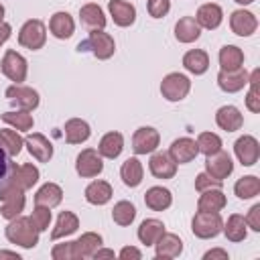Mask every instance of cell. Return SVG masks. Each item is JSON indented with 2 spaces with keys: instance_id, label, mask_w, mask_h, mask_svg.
I'll use <instances>...</instances> for the list:
<instances>
[{
  "instance_id": "1",
  "label": "cell",
  "mask_w": 260,
  "mask_h": 260,
  "mask_svg": "<svg viewBox=\"0 0 260 260\" xmlns=\"http://www.w3.org/2000/svg\"><path fill=\"white\" fill-rule=\"evenodd\" d=\"M6 240L20 248H35L39 244V230L32 225L30 217H14L6 225Z\"/></svg>"
},
{
  "instance_id": "2",
  "label": "cell",
  "mask_w": 260,
  "mask_h": 260,
  "mask_svg": "<svg viewBox=\"0 0 260 260\" xmlns=\"http://www.w3.org/2000/svg\"><path fill=\"white\" fill-rule=\"evenodd\" d=\"M0 201H2V207H0V215L4 219H14L22 213L24 209V203H26V197H24V189H20L18 185H14L12 181L0 191Z\"/></svg>"
},
{
  "instance_id": "3",
  "label": "cell",
  "mask_w": 260,
  "mask_h": 260,
  "mask_svg": "<svg viewBox=\"0 0 260 260\" xmlns=\"http://www.w3.org/2000/svg\"><path fill=\"white\" fill-rule=\"evenodd\" d=\"M77 51H91L95 59L100 61H106L114 55L116 51V43H114V37L104 32V30H91L87 41L79 43L77 45Z\"/></svg>"
},
{
  "instance_id": "4",
  "label": "cell",
  "mask_w": 260,
  "mask_h": 260,
  "mask_svg": "<svg viewBox=\"0 0 260 260\" xmlns=\"http://www.w3.org/2000/svg\"><path fill=\"white\" fill-rule=\"evenodd\" d=\"M221 228H223V219H221L219 211H197L191 221L193 234L201 240L215 238L221 232Z\"/></svg>"
},
{
  "instance_id": "5",
  "label": "cell",
  "mask_w": 260,
  "mask_h": 260,
  "mask_svg": "<svg viewBox=\"0 0 260 260\" xmlns=\"http://www.w3.org/2000/svg\"><path fill=\"white\" fill-rule=\"evenodd\" d=\"M18 43H20V47L30 49V51L43 49V45L47 43V26H45V22L39 20V18L26 20L18 30Z\"/></svg>"
},
{
  "instance_id": "6",
  "label": "cell",
  "mask_w": 260,
  "mask_h": 260,
  "mask_svg": "<svg viewBox=\"0 0 260 260\" xmlns=\"http://www.w3.org/2000/svg\"><path fill=\"white\" fill-rule=\"evenodd\" d=\"M189 91H191V81L185 73L175 71V73L165 75L160 81V93L169 102H181L187 98Z\"/></svg>"
},
{
  "instance_id": "7",
  "label": "cell",
  "mask_w": 260,
  "mask_h": 260,
  "mask_svg": "<svg viewBox=\"0 0 260 260\" xmlns=\"http://www.w3.org/2000/svg\"><path fill=\"white\" fill-rule=\"evenodd\" d=\"M0 69H2V73H4L10 81L22 83V81L26 79V73H28V63H26V59H24L20 53H16L14 49H8V51L4 53V57H2Z\"/></svg>"
},
{
  "instance_id": "8",
  "label": "cell",
  "mask_w": 260,
  "mask_h": 260,
  "mask_svg": "<svg viewBox=\"0 0 260 260\" xmlns=\"http://www.w3.org/2000/svg\"><path fill=\"white\" fill-rule=\"evenodd\" d=\"M75 171L79 177L83 179H91V177H98L102 171H104V160H102V154L95 150V148H83L77 158H75Z\"/></svg>"
},
{
  "instance_id": "9",
  "label": "cell",
  "mask_w": 260,
  "mask_h": 260,
  "mask_svg": "<svg viewBox=\"0 0 260 260\" xmlns=\"http://www.w3.org/2000/svg\"><path fill=\"white\" fill-rule=\"evenodd\" d=\"M6 98L12 106H16L18 110H26V112H32L37 106H39V93L32 89V87H26L22 83H14L6 89Z\"/></svg>"
},
{
  "instance_id": "10",
  "label": "cell",
  "mask_w": 260,
  "mask_h": 260,
  "mask_svg": "<svg viewBox=\"0 0 260 260\" xmlns=\"http://www.w3.org/2000/svg\"><path fill=\"white\" fill-rule=\"evenodd\" d=\"M158 142H160V134L152 126H140L132 134V150L136 154H150V152H154L158 148Z\"/></svg>"
},
{
  "instance_id": "11",
  "label": "cell",
  "mask_w": 260,
  "mask_h": 260,
  "mask_svg": "<svg viewBox=\"0 0 260 260\" xmlns=\"http://www.w3.org/2000/svg\"><path fill=\"white\" fill-rule=\"evenodd\" d=\"M234 171V162H232V156L223 150H217L213 154H207L205 158V173L211 175L213 179L217 181H223L232 175Z\"/></svg>"
},
{
  "instance_id": "12",
  "label": "cell",
  "mask_w": 260,
  "mask_h": 260,
  "mask_svg": "<svg viewBox=\"0 0 260 260\" xmlns=\"http://www.w3.org/2000/svg\"><path fill=\"white\" fill-rule=\"evenodd\" d=\"M234 152L238 156V160L244 165V167H252L258 162V156H260V144L254 136L250 134H244L240 136L236 142H234Z\"/></svg>"
},
{
  "instance_id": "13",
  "label": "cell",
  "mask_w": 260,
  "mask_h": 260,
  "mask_svg": "<svg viewBox=\"0 0 260 260\" xmlns=\"http://www.w3.org/2000/svg\"><path fill=\"white\" fill-rule=\"evenodd\" d=\"M230 28L238 37H250L258 28V18L250 10H244V8L234 10L232 16H230Z\"/></svg>"
},
{
  "instance_id": "14",
  "label": "cell",
  "mask_w": 260,
  "mask_h": 260,
  "mask_svg": "<svg viewBox=\"0 0 260 260\" xmlns=\"http://www.w3.org/2000/svg\"><path fill=\"white\" fill-rule=\"evenodd\" d=\"M248 75H250V73H248L244 67L232 69V71L221 69V71L217 73V85H219V89L225 91V93H236V91L244 89V85H248Z\"/></svg>"
},
{
  "instance_id": "15",
  "label": "cell",
  "mask_w": 260,
  "mask_h": 260,
  "mask_svg": "<svg viewBox=\"0 0 260 260\" xmlns=\"http://www.w3.org/2000/svg\"><path fill=\"white\" fill-rule=\"evenodd\" d=\"M24 146L28 148L30 156L37 158L39 162H49L51 156H53V144H51V140H49L45 134H41V132L28 134V136L24 138Z\"/></svg>"
},
{
  "instance_id": "16",
  "label": "cell",
  "mask_w": 260,
  "mask_h": 260,
  "mask_svg": "<svg viewBox=\"0 0 260 260\" xmlns=\"http://www.w3.org/2000/svg\"><path fill=\"white\" fill-rule=\"evenodd\" d=\"M169 154L177 165H185V162H191L199 154V148L193 138L183 136V138L173 140V144L169 146Z\"/></svg>"
},
{
  "instance_id": "17",
  "label": "cell",
  "mask_w": 260,
  "mask_h": 260,
  "mask_svg": "<svg viewBox=\"0 0 260 260\" xmlns=\"http://www.w3.org/2000/svg\"><path fill=\"white\" fill-rule=\"evenodd\" d=\"M148 169L156 179H173L177 173V162L171 158L169 152H152L148 160Z\"/></svg>"
},
{
  "instance_id": "18",
  "label": "cell",
  "mask_w": 260,
  "mask_h": 260,
  "mask_svg": "<svg viewBox=\"0 0 260 260\" xmlns=\"http://www.w3.org/2000/svg\"><path fill=\"white\" fill-rule=\"evenodd\" d=\"M195 20H197L199 26H203V28H207V30H213V28H217V26L221 24V20H223V10H221V6L215 4V2L201 4V6L197 8Z\"/></svg>"
},
{
  "instance_id": "19",
  "label": "cell",
  "mask_w": 260,
  "mask_h": 260,
  "mask_svg": "<svg viewBox=\"0 0 260 260\" xmlns=\"http://www.w3.org/2000/svg\"><path fill=\"white\" fill-rule=\"evenodd\" d=\"M215 124L225 132H236L244 124V116L236 106H221L215 112Z\"/></svg>"
},
{
  "instance_id": "20",
  "label": "cell",
  "mask_w": 260,
  "mask_h": 260,
  "mask_svg": "<svg viewBox=\"0 0 260 260\" xmlns=\"http://www.w3.org/2000/svg\"><path fill=\"white\" fill-rule=\"evenodd\" d=\"M79 20L87 30H104L106 26V14L95 2L83 4L79 8Z\"/></svg>"
},
{
  "instance_id": "21",
  "label": "cell",
  "mask_w": 260,
  "mask_h": 260,
  "mask_svg": "<svg viewBox=\"0 0 260 260\" xmlns=\"http://www.w3.org/2000/svg\"><path fill=\"white\" fill-rule=\"evenodd\" d=\"M108 10L118 26H130L136 20V8H134V4H130L126 0H110Z\"/></svg>"
},
{
  "instance_id": "22",
  "label": "cell",
  "mask_w": 260,
  "mask_h": 260,
  "mask_svg": "<svg viewBox=\"0 0 260 260\" xmlns=\"http://www.w3.org/2000/svg\"><path fill=\"white\" fill-rule=\"evenodd\" d=\"M154 248H156V258H162V260H169V258H177L181 252H183V242L177 234H162L156 242H154Z\"/></svg>"
},
{
  "instance_id": "23",
  "label": "cell",
  "mask_w": 260,
  "mask_h": 260,
  "mask_svg": "<svg viewBox=\"0 0 260 260\" xmlns=\"http://www.w3.org/2000/svg\"><path fill=\"white\" fill-rule=\"evenodd\" d=\"M49 30L53 32L55 39L65 41V39H69V37L73 35L75 22H73V18H71L69 12L59 10V12H55V14L51 16V20H49Z\"/></svg>"
},
{
  "instance_id": "24",
  "label": "cell",
  "mask_w": 260,
  "mask_h": 260,
  "mask_svg": "<svg viewBox=\"0 0 260 260\" xmlns=\"http://www.w3.org/2000/svg\"><path fill=\"white\" fill-rule=\"evenodd\" d=\"M199 35H201V26L197 24V20L193 16H183V18L177 20V24H175V39L179 43H185V45L195 43L199 39Z\"/></svg>"
},
{
  "instance_id": "25",
  "label": "cell",
  "mask_w": 260,
  "mask_h": 260,
  "mask_svg": "<svg viewBox=\"0 0 260 260\" xmlns=\"http://www.w3.org/2000/svg\"><path fill=\"white\" fill-rule=\"evenodd\" d=\"M63 130H65V140H67L69 144H81V142H85V140L91 136L89 124H87L85 120H81V118H71V120H67Z\"/></svg>"
},
{
  "instance_id": "26",
  "label": "cell",
  "mask_w": 260,
  "mask_h": 260,
  "mask_svg": "<svg viewBox=\"0 0 260 260\" xmlns=\"http://www.w3.org/2000/svg\"><path fill=\"white\" fill-rule=\"evenodd\" d=\"M122 150H124V136L120 132H116V130L104 134L100 144H98V152L104 158H118Z\"/></svg>"
},
{
  "instance_id": "27",
  "label": "cell",
  "mask_w": 260,
  "mask_h": 260,
  "mask_svg": "<svg viewBox=\"0 0 260 260\" xmlns=\"http://www.w3.org/2000/svg\"><path fill=\"white\" fill-rule=\"evenodd\" d=\"M144 203L152 211H165L173 203V195L167 187H150L144 193Z\"/></svg>"
},
{
  "instance_id": "28",
  "label": "cell",
  "mask_w": 260,
  "mask_h": 260,
  "mask_svg": "<svg viewBox=\"0 0 260 260\" xmlns=\"http://www.w3.org/2000/svg\"><path fill=\"white\" fill-rule=\"evenodd\" d=\"M183 67L193 75H203L209 69V55L203 49H191L183 55Z\"/></svg>"
},
{
  "instance_id": "29",
  "label": "cell",
  "mask_w": 260,
  "mask_h": 260,
  "mask_svg": "<svg viewBox=\"0 0 260 260\" xmlns=\"http://www.w3.org/2000/svg\"><path fill=\"white\" fill-rule=\"evenodd\" d=\"M112 185L108 183V181H102V179H98V181H91L87 187H85V199H87V203H91V205H106L110 199H112Z\"/></svg>"
},
{
  "instance_id": "30",
  "label": "cell",
  "mask_w": 260,
  "mask_h": 260,
  "mask_svg": "<svg viewBox=\"0 0 260 260\" xmlns=\"http://www.w3.org/2000/svg\"><path fill=\"white\" fill-rule=\"evenodd\" d=\"M63 201V189L57 183H45L37 193H35V205H43V207H57Z\"/></svg>"
},
{
  "instance_id": "31",
  "label": "cell",
  "mask_w": 260,
  "mask_h": 260,
  "mask_svg": "<svg viewBox=\"0 0 260 260\" xmlns=\"http://www.w3.org/2000/svg\"><path fill=\"white\" fill-rule=\"evenodd\" d=\"M79 228V217L73 213V211H61L59 217H57V223L51 232V240H61V238H67L71 234H75Z\"/></svg>"
},
{
  "instance_id": "32",
  "label": "cell",
  "mask_w": 260,
  "mask_h": 260,
  "mask_svg": "<svg viewBox=\"0 0 260 260\" xmlns=\"http://www.w3.org/2000/svg\"><path fill=\"white\" fill-rule=\"evenodd\" d=\"M138 240L144 246H154V242L165 234V223L156 217H148L138 225Z\"/></svg>"
},
{
  "instance_id": "33",
  "label": "cell",
  "mask_w": 260,
  "mask_h": 260,
  "mask_svg": "<svg viewBox=\"0 0 260 260\" xmlns=\"http://www.w3.org/2000/svg\"><path fill=\"white\" fill-rule=\"evenodd\" d=\"M142 175H144V169H142V162L136 156L126 158L120 167V177H122L126 187H138L142 183Z\"/></svg>"
},
{
  "instance_id": "34",
  "label": "cell",
  "mask_w": 260,
  "mask_h": 260,
  "mask_svg": "<svg viewBox=\"0 0 260 260\" xmlns=\"http://www.w3.org/2000/svg\"><path fill=\"white\" fill-rule=\"evenodd\" d=\"M225 203L228 199L221 189H207L201 191V197L197 201V211H221Z\"/></svg>"
},
{
  "instance_id": "35",
  "label": "cell",
  "mask_w": 260,
  "mask_h": 260,
  "mask_svg": "<svg viewBox=\"0 0 260 260\" xmlns=\"http://www.w3.org/2000/svg\"><path fill=\"white\" fill-rule=\"evenodd\" d=\"M221 232L225 234V238H228L230 242H242V240H246V236H248V225H246L244 215L232 213V215L228 217V221L223 223Z\"/></svg>"
},
{
  "instance_id": "36",
  "label": "cell",
  "mask_w": 260,
  "mask_h": 260,
  "mask_svg": "<svg viewBox=\"0 0 260 260\" xmlns=\"http://www.w3.org/2000/svg\"><path fill=\"white\" fill-rule=\"evenodd\" d=\"M219 65L225 71L244 67V51L236 45H223L219 49Z\"/></svg>"
},
{
  "instance_id": "37",
  "label": "cell",
  "mask_w": 260,
  "mask_h": 260,
  "mask_svg": "<svg viewBox=\"0 0 260 260\" xmlns=\"http://www.w3.org/2000/svg\"><path fill=\"white\" fill-rule=\"evenodd\" d=\"M39 177H41L39 169H37L35 165H30V162H24V165L16 167V171H14V175H12V183L26 191V189H30V187L39 181Z\"/></svg>"
},
{
  "instance_id": "38",
  "label": "cell",
  "mask_w": 260,
  "mask_h": 260,
  "mask_svg": "<svg viewBox=\"0 0 260 260\" xmlns=\"http://www.w3.org/2000/svg\"><path fill=\"white\" fill-rule=\"evenodd\" d=\"M2 122H4V124H8V126H12V128H14V130H18V132H26V130H30V128H32V124H35V120H32L30 112H26V110L4 112V114H2Z\"/></svg>"
},
{
  "instance_id": "39",
  "label": "cell",
  "mask_w": 260,
  "mask_h": 260,
  "mask_svg": "<svg viewBox=\"0 0 260 260\" xmlns=\"http://www.w3.org/2000/svg\"><path fill=\"white\" fill-rule=\"evenodd\" d=\"M100 246H102V236L95 232H85V234H81L79 240H75V248H77V254L81 260L91 258Z\"/></svg>"
},
{
  "instance_id": "40",
  "label": "cell",
  "mask_w": 260,
  "mask_h": 260,
  "mask_svg": "<svg viewBox=\"0 0 260 260\" xmlns=\"http://www.w3.org/2000/svg\"><path fill=\"white\" fill-rule=\"evenodd\" d=\"M234 193L238 195V199H252L260 193V179L256 175H248L236 181L234 185Z\"/></svg>"
},
{
  "instance_id": "41",
  "label": "cell",
  "mask_w": 260,
  "mask_h": 260,
  "mask_svg": "<svg viewBox=\"0 0 260 260\" xmlns=\"http://www.w3.org/2000/svg\"><path fill=\"white\" fill-rule=\"evenodd\" d=\"M0 144H2V148H4L10 156H16V154L22 150L24 138L18 134V130L2 128V130H0Z\"/></svg>"
},
{
  "instance_id": "42",
  "label": "cell",
  "mask_w": 260,
  "mask_h": 260,
  "mask_svg": "<svg viewBox=\"0 0 260 260\" xmlns=\"http://www.w3.org/2000/svg\"><path fill=\"white\" fill-rule=\"evenodd\" d=\"M134 217H136V207L130 201H118L112 209V219L122 228L130 225L134 221Z\"/></svg>"
},
{
  "instance_id": "43",
  "label": "cell",
  "mask_w": 260,
  "mask_h": 260,
  "mask_svg": "<svg viewBox=\"0 0 260 260\" xmlns=\"http://www.w3.org/2000/svg\"><path fill=\"white\" fill-rule=\"evenodd\" d=\"M258 81H260V69H254L248 75V83H250V91L246 93V106L250 112H260V91H258Z\"/></svg>"
},
{
  "instance_id": "44",
  "label": "cell",
  "mask_w": 260,
  "mask_h": 260,
  "mask_svg": "<svg viewBox=\"0 0 260 260\" xmlns=\"http://www.w3.org/2000/svg\"><path fill=\"white\" fill-rule=\"evenodd\" d=\"M195 142H197L199 152H203L205 156H207V154H213V152H217V150H221V138H219L217 134H213V132H201Z\"/></svg>"
},
{
  "instance_id": "45",
  "label": "cell",
  "mask_w": 260,
  "mask_h": 260,
  "mask_svg": "<svg viewBox=\"0 0 260 260\" xmlns=\"http://www.w3.org/2000/svg\"><path fill=\"white\" fill-rule=\"evenodd\" d=\"M14 171H16V162H12V156L0 144V191L12 181Z\"/></svg>"
},
{
  "instance_id": "46",
  "label": "cell",
  "mask_w": 260,
  "mask_h": 260,
  "mask_svg": "<svg viewBox=\"0 0 260 260\" xmlns=\"http://www.w3.org/2000/svg\"><path fill=\"white\" fill-rule=\"evenodd\" d=\"M53 260H81L75 248V242H65V244H55L51 250Z\"/></svg>"
},
{
  "instance_id": "47",
  "label": "cell",
  "mask_w": 260,
  "mask_h": 260,
  "mask_svg": "<svg viewBox=\"0 0 260 260\" xmlns=\"http://www.w3.org/2000/svg\"><path fill=\"white\" fill-rule=\"evenodd\" d=\"M30 221H32V225L39 232L49 230V225H51V209L49 207H43V205H37L32 209V213H30Z\"/></svg>"
},
{
  "instance_id": "48",
  "label": "cell",
  "mask_w": 260,
  "mask_h": 260,
  "mask_svg": "<svg viewBox=\"0 0 260 260\" xmlns=\"http://www.w3.org/2000/svg\"><path fill=\"white\" fill-rule=\"evenodd\" d=\"M146 10H148V14L152 18H162L171 10V0H148L146 2Z\"/></svg>"
},
{
  "instance_id": "49",
  "label": "cell",
  "mask_w": 260,
  "mask_h": 260,
  "mask_svg": "<svg viewBox=\"0 0 260 260\" xmlns=\"http://www.w3.org/2000/svg\"><path fill=\"white\" fill-rule=\"evenodd\" d=\"M221 183H223V181L213 179V177L207 175L205 171L195 177V189H197L199 193H201V191H207V189H221Z\"/></svg>"
},
{
  "instance_id": "50",
  "label": "cell",
  "mask_w": 260,
  "mask_h": 260,
  "mask_svg": "<svg viewBox=\"0 0 260 260\" xmlns=\"http://www.w3.org/2000/svg\"><path fill=\"white\" fill-rule=\"evenodd\" d=\"M244 219H246V225H250V230L260 232V203L252 205L250 211H248V215Z\"/></svg>"
},
{
  "instance_id": "51",
  "label": "cell",
  "mask_w": 260,
  "mask_h": 260,
  "mask_svg": "<svg viewBox=\"0 0 260 260\" xmlns=\"http://www.w3.org/2000/svg\"><path fill=\"white\" fill-rule=\"evenodd\" d=\"M120 260H140L142 258V252L138 250V248H134V246H124L122 250H120Z\"/></svg>"
},
{
  "instance_id": "52",
  "label": "cell",
  "mask_w": 260,
  "mask_h": 260,
  "mask_svg": "<svg viewBox=\"0 0 260 260\" xmlns=\"http://www.w3.org/2000/svg\"><path fill=\"white\" fill-rule=\"evenodd\" d=\"M10 35H12V26L2 20V22H0V47L10 39Z\"/></svg>"
},
{
  "instance_id": "53",
  "label": "cell",
  "mask_w": 260,
  "mask_h": 260,
  "mask_svg": "<svg viewBox=\"0 0 260 260\" xmlns=\"http://www.w3.org/2000/svg\"><path fill=\"white\" fill-rule=\"evenodd\" d=\"M203 258H205V260H211V258H221V260H228V252H225V250H221V248H213V250L205 252V254H203Z\"/></svg>"
},
{
  "instance_id": "54",
  "label": "cell",
  "mask_w": 260,
  "mask_h": 260,
  "mask_svg": "<svg viewBox=\"0 0 260 260\" xmlns=\"http://www.w3.org/2000/svg\"><path fill=\"white\" fill-rule=\"evenodd\" d=\"M91 258H95V260H100V258H114V250H106V248L100 246V248L93 252Z\"/></svg>"
},
{
  "instance_id": "55",
  "label": "cell",
  "mask_w": 260,
  "mask_h": 260,
  "mask_svg": "<svg viewBox=\"0 0 260 260\" xmlns=\"http://www.w3.org/2000/svg\"><path fill=\"white\" fill-rule=\"evenodd\" d=\"M2 258H12V260H20V254L16 252H8V250H0V260Z\"/></svg>"
},
{
  "instance_id": "56",
  "label": "cell",
  "mask_w": 260,
  "mask_h": 260,
  "mask_svg": "<svg viewBox=\"0 0 260 260\" xmlns=\"http://www.w3.org/2000/svg\"><path fill=\"white\" fill-rule=\"evenodd\" d=\"M234 2H238V4H242V6H248V4H252V2H256V0H234Z\"/></svg>"
},
{
  "instance_id": "57",
  "label": "cell",
  "mask_w": 260,
  "mask_h": 260,
  "mask_svg": "<svg viewBox=\"0 0 260 260\" xmlns=\"http://www.w3.org/2000/svg\"><path fill=\"white\" fill-rule=\"evenodd\" d=\"M2 20H4V6L0 4V22H2Z\"/></svg>"
}]
</instances>
